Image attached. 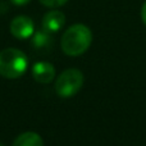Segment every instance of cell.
Here are the masks:
<instances>
[{
    "label": "cell",
    "mask_w": 146,
    "mask_h": 146,
    "mask_svg": "<svg viewBox=\"0 0 146 146\" xmlns=\"http://www.w3.org/2000/svg\"><path fill=\"white\" fill-rule=\"evenodd\" d=\"M92 42V32L85 25H73L62 36V50L68 56H78L83 54Z\"/></svg>",
    "instance_id": "cell-1"
},
{
    "label": "cell",
    "mask_w": 146,
    "mask_h": 146,
    "mask_svg": "<svg viewBox=\"0 0 146 146\" xmlns=\"http://www.w3.org/2000/svg\"><path fill=\"white\" fill-rule=\"evenodd\" d=\"M28 67V58L23 51L8 48L0 51V76L9 80L19 78Z\"/></svg>",
    "instance_id": "cell-2"
},
{
    "label": "cell",
    "mask_w": 146,
    "mask_h": 146,
    "mask_svg": "<svg viewBox=\"0 0 146 146\" xmlns=\"http://www.w3.org/2000/svg\"><path fill=\"white\" fill-rule=\"evenodd\" d=\"M83 85V73L80 69L69 68L59 74L55 81V92L63 99L74 96Z\"/></svg>",
    "instance_id": "cell-3"
},
{
    "label": "cell",
    "mask_w": 146,
    "mask_h": 146,
    "mask_svg": "<svg viewBox=\"0 0 146 146\" xmlns=\"http://www.w3.org/2000/svg\"><path fill=\"white\" fill-rule=\"evenodd\" d=\"M9 30L15 38L26 40L33 35L35 25H33V21L27 15H18V17L13 18V21L10 22Z\"/></svg>",
    "instance_id": "cell-4"
},
{
    "label": "cell",
    "mask_w": 146,
    "mask_h": 146,
    "mask_svg": "<svg viewBox=\"0 0 146 146\" xmlns=\"http://www.w3.org/2000/svg\"><path fill=\"white\" fill-rule=\"evenodd\" d=\"M32 77L36 82L42 85L50 83L55 77V68L51 63L38 62L32 67Z\"/></svg>",
    "instance_id": "cell-5"
},
{
    "label": "cell",
    "mask_w": 146,
    "mask_h": 146,
    "mask_svg": "<svg viewBox=\"0 0 146 146\" xmlns=\"http://www.w3.org/2000/svg\"><path fill=\"white\" fill-rule=\"evenodd\" d=\"M66 23V15L60 10H50L42 18V30L55 33L63 28Z\"/></svg>",
    "instance_id": "cell-6"
},
{
    "label": "cell",
    "mask_w": 146,
    "mask_h": 146,
    "mask_svg": "<svg viewBox=\"0 0 146 146\" xmlns=\"http://www.w3.org/2000/svg\"><path fill=\"white\" fill-rule=\"evenodd\" d=\"M32 45L40 53H48L53 49L54 46V37L53 33L48 32V31H37L32 37Z\"/></svg>",
    "instance_id": "cell-7"
},
{
    "label": "cell",
    "mask_w": 146,
    "mask_h": 146,
    "mask_svg": "<svg viewBox=\"0 0 146 146\" xmlns=\"http://www.w3.org/2000/svg\"><path fill=\"white\" fill-rule=\"evenodd\" d=\"M12 146H44V141L36 132H25L14 140Z\"/></svg>",
    "instance_id": "cell-8"
},
{
    "label": "cell",
    "mask_w": 146,
    "mask_h": 146,
    "mask_svg": "<svg viewBox=\"0 0 146 146\" xmlns=\"http://www.w3.org/2000/svg\"><path fill=\"white\" fill-rule=\"evenodd\" d=\"M38 1L48 8H59L66 4L68 0H38Z\"/></svg>",
    "instance_id": "cell-9"
},
{
    "label": "cell",
    "mask_w": 146,
    "mask_h": 146,
    "mask_svg": "<svg viewBox=\"0 0 146 146\" xmlns=\"http://www.w3.org/2000/svg\"><path fill=\"white\" fill-rule=\"evenodd\" d=\"M141 18H142L144 25L146 26V1L144 3V5H142V8H141Z\"/></svg>",
    "instance_id": "cell-10"
},
{
    "label": "cell",
    "mask_w": 146,
    "mask_h": 146,
    "mask_svg": "<svg viewBox=\"0 0 146 146\" xmlns=\"http://www.w3.org/2000/svg\"><path fill=\"white\" fill-rule=\"evenodd\" d=\"M14 5H26L27 3H30L31 0H10Z\"/></svg>",
    "instance_id": "cell-11"
},
{
    "label": "cell",
    "mask_w": 146,
    "mask_h": 146,
    "mask_svg": "<svg viewBox=\"0 0 146 146\" xmlns=\"http://www.w3.org/2000/svg\"><path fill=\"white\" fill-rule=\"evenodd\" d=\"M0 146H4V145H3V142H0Z\"/></svg>",
    "instance_id": "cell-12"
}]
</instances>
